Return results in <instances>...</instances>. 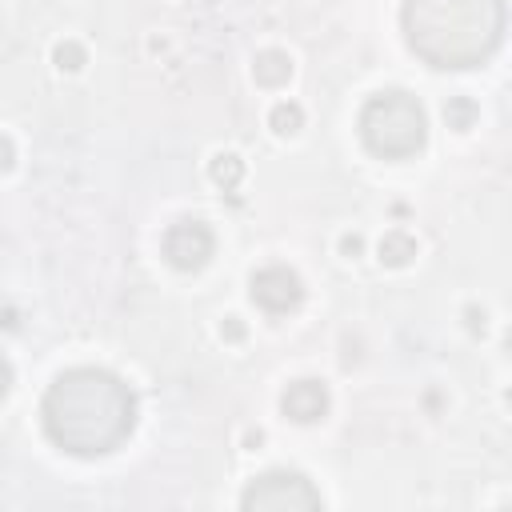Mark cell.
Returning a JSON list of instances; mask_svg holds the SVG:
<instances>
[{"instance_id": "1", "label": "cell", "mask_w": 512, "mask_h": 512, "mask_svg": "<svg viewBox=\"0 0 512 512\" xmlns=\"http://www.w3.org/2000/svg\"><path fill=\"white\" fill-rule=\"evenodd\" d=\"M40 416L56 448L72 456H104L132 436L136 396L104 368H68L48 384Z\"/></svg>"}, {"instance_id": "2", "label": "cell", "mask_w": 512, "mask_h": 512, "mask_svg": "<svg viewBox=\"0 0 512 512\" xmlns=\"http://www.w3.org/2000/svg\"><path fill=\"white\" fill-rule=\"evenodd\" d=\"M408 48L432 68H476L504 36V0H404Z\"/></svg>"}, {"instance_id": "3", "label": "cell", "mask_w": 512, "mask_h": 512, "mask_svg": "<svg viewBox=\"0 0 512 512\" xmlns=\"http://www.w3.org/2000/svg\"><path fill=\"white\" fill-rule=\"evenodd\" d=\"M360 140L380 160L416 156L424 148V140H428V120H424L420 100L412 92H404V88L376 92L360 108Z\"/></svg>"}, {"instance_id": "4", "label": "cell", "mask_w": 512, "mask_h": 512, "mask_svg": "<svg viewBox=\"0 0 512 512\" xmlns=\"http://www.w3.org/2000/svg\"><path fill=\"white\" fill-rule=\"evenodd\" d=\"M320 504V492L300 472H264L240 496L244 512H312Z\"/></svg>"}, {"instance_id": "5", "label": "cell", "mask_w": 512, "mask_h": 512, "mask_svg": "<svg viewBox=\"0 0 512 512\" xmlns=\"http://www.w3.org/2000/svg\"><path fill=\"white\" fill-rule=\"evenodd\" d=\"M216 252V236L204 220H176L164 232V260L180 272H200Z\"/></svg>"}, {"instance_id": "6", "label": "cell", "mask_w": 512, "mask_h": 512, "mask_svg": "<svg viewBox=\"0 0 512 512\" xmlns=\"http://www.w3.org/2000/svg\"><path fill=\"white\" fill-rule=\"evenodd\" d=\"M252 300H256L264 312L284 316V312H292V308L304 300V284H300V276H296L292 268L268 264V268H260V272L252 276Z\"/></svg>"}, {"instance_id": "7", "label": "cell", "mask_w": 512, "mask_h": 512, "mask_svg": "<svg viewBox=\"0 0 512 512\" xmlns=\"http://www.w3.org/2000/svg\"><path fill=\"white\" fill-rule=\"evenodd\" d=\"M280 408L296 424H316L328 412V384L324 380H312V376L308 380H292L284 388V396H280Z\"/></svg>"}, {"instance_id": "8", "label": "cell", "mask_w": 512, "mask_h": 512, "mask_svg": "<svg viewBox=\"0 0 512 512\" xmlns=\"http://www.w3.org/2000/svg\"><path fill=\"white\" fill-rule=\"evenodd\" d=\"M252 76H256V84H264V88H280V84H288V76H292V56L280 52V48H264V52H256V60H252Z\"/></svg>"}, {"instance_id": "9", "label": "cell", "mask_w": 512, "mask_h": 512, "mask_svg": "<svg viewBox=\"0 0 512 512\" xmlns=\"http://www.w3.org/2000/svg\"><path fill=\"white\" fill-rule=\"evenodd\" d=\"M380 264L384 268H404V264H412V256H416V240L408 236V232H384V240H380Z\"/></svg>"}, {"instance_id": "10", "label": "cell", "mask_w": 512, "mask_h": 512, "mask_svg": "<svg viewBox=\"0 0 512 512\" xmlns=\"http://www.w3.org/2000/svg\"><path fill=\"white\" fill-rule=\"evenodd\" d=\"M208 176H212L216 188L232 192V188H240V180H244V160H240L236 152H216V156L208 160Z\"/></svg>"}, {"instance_id": "11", "label": "cell", "mask_w": 512, "mask_h": 512, "mask_svg": "<svg viewBox=\"0 0 512 512\" xmlns=\"http://www.w3.org/2000/svg\"><path fill=\"white\" fill-rule=\"evenodd\" d=\"M268 128H272L276 136H296V132L304 128V108H300L296 100H280V104H272V112H268Z\"/></svg>"}, {"instance_id": "12", "label": "cell", "mask_w": 512, "mask_h": 512, "mask_svg": "<svg viewBox=\"0 0 512 512\" xmlns=\"http://www.w3.org/2000/svg\"><path fill=\"white\" fill-rule=\"evenodd\" d=\"M444 120H448V128L468 132L472 120H476V104H472L468 96H448V104H444Z\"/></svg>"}, {"instance_id": "13", "label": "cell", "mask_w": 512, "mask_h": 512, "mask_svg": "<svg viewBox=\"0 0 512 512\" xmlns=\"http://www.w3.org/2000/svg\"><path fill=\"white\" fill-rule=\"evenodd\" d=\"M52 60H56V68H60V72H80V68H84V60H88V52H84L76 40H60V44L52 48Z\"/></svg>"}, {"instance_id": "14", "label": "cell", "mask_w": 512, "mask_h": 512, "mask_svg": "<svg viewBox=\"0 0 512 512\" xmlns=\"http://www.w3.org/2000/svg\"><path fill=\"white\" fill-rule=\"evenodd\" d=\"M360 248H364V240L356 236V232H348V236H340V252L352 260V256H360Z\"/></svg>"}, {"instance_id": "15", "label": "cell", "mask_w": 512, "mask_h": 512, "mask_svg": "<svg viewBox=\"0 0 512 512\" xmlns=\"http://www.w3.org/2000/svg\"><path fill=\"white\" fill-rule=\"evenodd\" d=\"M220 336H224V340H244V324H240L236 316H228V320L220 324Z\"/></svg>"}, {"instance_id": "16", "label": "cell", "mask_w": 512, "mask_h": 512, "mask_svg": "<svg viewBox=\"0 0 512 512\" xmlns=\"http://www.w3.org/2000/svg\"><path fill=\"white\" fill-rule=\"evenodd\" d=\"M12 160H16V148H12V140L0 132V172H8V168H12Z\"/></svg>"}, {"instance_id": "17", "label": "cell", "mask_w": 512, "mask_h": 512, "mask_svg": "<svg viewBox=\"0 0 512 512\" xmlns=\"http://www.w3.org/2000/svg\"><path fill=\"white\" fill-rule=\"evenodd\" d=\"M8 388H12V364H8V356L0 352V400L8 396Z\"/></svg>"}, {"instance_id": "18", "label": "cell", "mask_w": 512, "mask_h": 512, "mask_svg": "<svg viewBox=\"0 0 512 512\" xmlns=\"http://www.w3.org/2000/svg\"><path fill=\"white\" fill-rule=\"evenodd\" d=\"M464 316H468V328H472V332H484V312H476V308H468Z\"/></svg>"}]
</instances>
